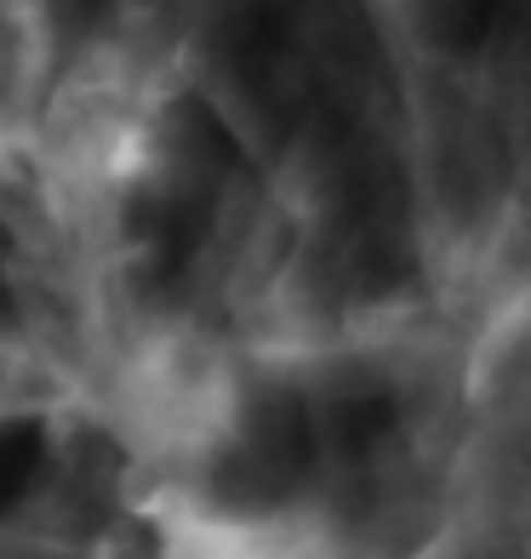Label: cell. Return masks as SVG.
Returning a JSON list of instances; mask_svg holds the SVG:
<instances>
[{
  "mask_svg": "<svg viewBox=\"0 0 531 559\" xmlns=\"http://www.w3.org/2000/svg\"><path fill=\"white\" fill-rule=\"evenodd\" d=\"M74 0H0V138L23 155V132L81 40Z\"/></svg>",
  "mask_w": 531,
  "mask_h": 559,
  "instance_id": "6da1fadb",
  "label": "cell"
}]
</instances>
